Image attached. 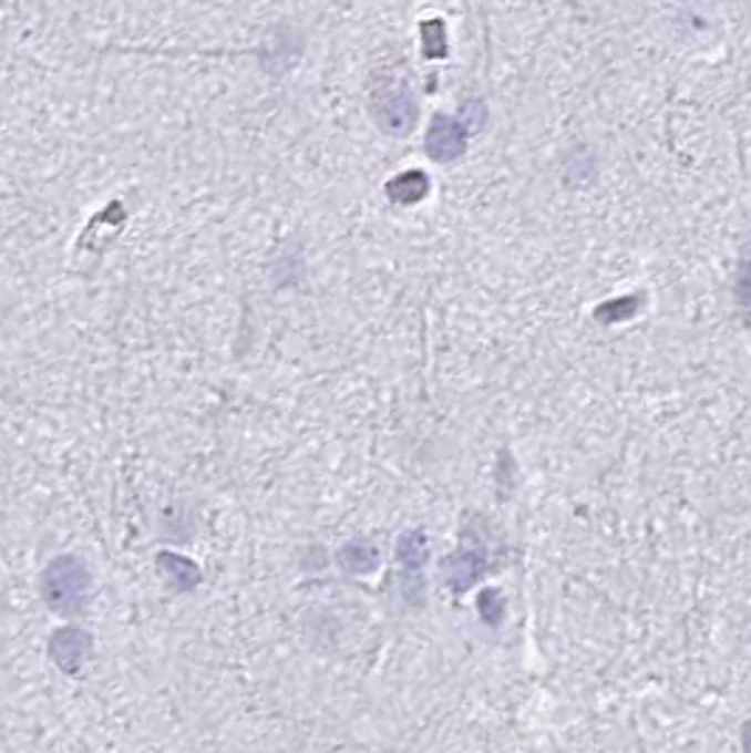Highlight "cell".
I'll use <instances>...</instances> for the list:
<instances>
[{"instance_id":"obj_1","label":"cell","mask_w":751,"mask_h":753,"mask_svg":"<svg viewBox=\"0 0 751 753\" xmlns=\"http://www.w3.org/2000/svg\"><path fill=\"white\" fill-rule=\"evenodd\" d=\"M85 592V570L74 559H60L45 576V598L60 610H74Z\"/></svg>"},{"instance_id":"obj_2","label":"cell","mask_w":751,"mask_h":753,"mask_svg":"<svg viewBox=\"0 0 751 753\" xmlns=\"http://www.w3.org/2000/svg\"><path fill=\"white\" fill-rule=\"evenodd\" d=\"M466 149V131L457 118L450 116H435L426 133V153H430L435 162H452V158H461Z\"/></svg>"},{"instance_id":"obj_3","label":"cell","mask_w":751,"mask_h":753,"mask_svg":"<svg viewBox=\"0 0 751 753\" xmlns=\"http://www.w3.org/2000/svg\"><path fill=\"white\" fill-rule=\"evenodd\" d=\"M379 118L390 133H404L413 127L415 118V105L410 100V87H393V91H384L382 105H379Z\"/></svg>"},{"instance_id":"obj_4","label":"cell","mask_w":751,"mask_h":753,"mask_svg":"<svg viewBox=\"0 0 751 753\" xmlns=\"http://www.w3.org/2000/svg\"><path fill=\"white\" fill-rule=\"evenodd\" d=\"M426 193H430V180H426V175L421 169L395 175L388 184V195L395 204H419Z\"/></svg>"},{"instance_id":"obj_5","label":"cell","mask_w":751,"mask_h":753,"mask_svg":"<svg viewBox=\"0 0 751 753\" xmlns=\"http://www.w3.org/2000/svg\"><path fill=\"white\" fill-rule=\"evenodd\" d=\"M734 299H738V308L745 317V322H751V251L740 262L738 282H734Z\"/></svg>"},{"instance_id":"obj_6","label":"cell","mask_w":751,"mask_h":753,"mask_svg":"<svg viewBox=\"0 0 751 753\" xmlns=\"http://www.w3.org/2000/svg\"><path fill=\"white\" fill-rule=\"evenodd\" d=\"M743 747H745V753H751V722L743 729Z\"/></svg>"}]
</instances>
